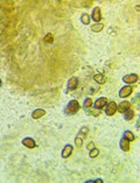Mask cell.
<instances>
[{
  "label": "cell",
  "instance_id": "obj_5",
  "mask_svg": "<svg viewBox=\"0 0 140 183\" xmlns=\"http://www.w3.org/2000/svg\"><path fill=\"white\" fill-rule=\"evenodd\" d=\"M139 79V76L137 73H128V75H125L123 77V82L126 83V84H133V83H137Z\"/></svg>",
  "mask_w": 140,
  "mask_h": 183
},
{
  "label": "cell",
  "instance_id": "obj_15",
  "mask_svg": "<svg viewBox=\"0 0 140 183\" xmlns=\"http://www.w3.org/2000/svg\"><path fill=\"white\" fill-rule=\"evenodd\" d=\"M93 81L96 83H98V84H104L105 82H106V78H105L102 73H98V75H95L93 76Z\"/></svg>",
  "mask_w": 140,
  "mask_h": 183
},
{
  "label": "cell",
  "instance_id": "obj_24",
  "mask_svg": "<svg viewBox=\"0 0 140 183\" xmlns=\"http://www.w3.org/2000/svg\"><path fill=\"white\" fill-rule=\"evenodd\" d=\"M2 85V82H1V79H0V86Z\"/></svg>",
  "mask_w": 140,
  "mask_h": 183
},
{
  "label": "cell",
  "instance_id": "obj_1",
  "mask_svg": "<svg viewBox=\"0 0 140 183\" xmlns=\"http://www.w3.org/2000/svg\"><path fill=\"white\" fill-rule=\"evenodd\" d=\"M78 111H80V103L77 100H70L64 109V113L72 116V114H76Z\"/></svg>",
  "mask_w": 140,
  "mask_h": 183
},
{
  "label": "cell",
  "instance_id": "obj_10",
  "mask_svg": "<svg viewBox=\"0 0 140 183\" xmlns=\"http://www.w3.org/2000/svg\"><path fill=\"white\" fill-rule=\"evenodd\" d=\"M72 149H74V147L71 146V145H66L64 148H63V150H62V153H61V155H62V158L63 159H67V158H69L70 155H71V153H72Z\"/></svg>",
  "mask_w": 140,
  "mask_h": 183
},
{
  "label": "cell",
  "instance_id": "obj_19",
  "mask_svg": "<svg viewBox=\"0 0 140 183\" xmlns=\"http://www.w3.org/2000/svg\"><path fill=\"white\" fill-rule=\"evenodd\" d=\"M43 41H45L46 43L51 44V43L54 42V35H53L51 33H48V34H46V36H45V39H43Z\"/></svg>",
  "mask_w": 140,
  "mask_h": 183
},
{
  "label": "cell",
  "instance_id": "obj_6",
  "mask_svg": "<svg viewBox=\"0 0 140 183\" xmlns=\"http://www.w3.org/2000/svg\"><path fill=\"white\" fill-rule=\"evenodd\" d=\"M107 102H109V100H107V98L101 97V98H98L96 102H93L92 105H93V107H95L96 110H102V109H104L105 106H106Z\"/></svg>",
  "mask_w": 140,
  "mask_h": 183
},
{
  "label": "cell",
  "instance_id": "obj_7",
  "mask_svg": "<svg viewBox=\"0 0 140 183\" xmlns=\"http://www.w3.org/2000/svg\"><path fill=\"white\" fill-rule=\"evenodd\" d=\"M132 92H133V87L131 85H125L119 90V97L126 98V97H128V96H131Z\"/></svg>",
  "mask_w": 140,
  "mask_h": 183
},
{
  "label": "cell",
  "instance_id": "obj_12",
  "mask_svg": "<svg viewBox=\"0 0 140 183\" xmlns=\"http://www.w3.org/2000/svg\"><path fill=\"white\" fill-rule=\"evenodd\" d=\"M45 114H46V111L43 110V109H36V110L33 111V113H32V118H33V119H40V118H42Z\"/></svg>",
  "mask_w": 140,
  "mask_h": 183
},
{
  "label": "cell",
  "instance_id": "obj_21",
  "mask_svg": "<svg viewBox=\"0 0 140 183\" xmlns=\"http://www.w3.org/2000/svg\"><path fill=\"white\" fill-rule=\"evenodd\" d=\"M98 154H99V149L98 148H92L91 150H90V153H89V158H97L98 156Z\"/></svg>",
  "mask_w": 140,
  "mask_h": 183
},
{
  "label": "cell",
  "instance_id": "obj_4",
  "mask_svg": "<svg viewBox=\"0 0 140 183\" xmlns=\"http://www.w3.org/2000/svg\"><path fill=\"white\" fill-rule=\"evenodd\" d=\"M80 84V79L77 77H71L68 83H67V92L69 91H75L77 89V86Z\"/></svg>",
  "mask_w": 140,
  "mask_h": 183
},
{
  "label": "cell",
  "instance_id": "obj_16",
  "mask_svg": "<svg viewBox=\"0 0 140 183\" xmlns=\"http://www.w3.org/2000/svg\"><path fill=\"white\" fill-rule=\"evenodd\" d=\"M103 28H104V24L98 22V24H95L92 27H91V30H92L93 33H99V32L103 30Z\"/></svg>",
  "mask_w": 140,
  "mask_h": 183
},
{
  "label": "cell",
  "instance_id": "obj_14",
  "mask_svg": "<svg viewBox=\"0 0 140 183\" xmlns=\"http://www.w3.org/2000/svg\"><path fill=\"white\" fill-rule=\"evenodd\" d=\"M123 114H124V119H125V120H127V122H130V120H132V119H133V117H134V111H133V109L128 107L127 110L125 111Z\"/></svg>",
  "mask_w": 140,
  "mask_h": 183
},
{
  "label": "cell",
  "instance_id": "obj_23",
  "mask_svg": "<svg viewBox=\"0 0 140 183\" xmlns=\"http://www.w3.org/2000/svg\"><path fill=\"white\" fill-rule=\"evenodd\" d=\"M92 5V1H85V2H83V6H86V7H90Z\"/></svg>",
  "mask_w": 140,
  "mask_h": 183
},
{
  "label": "cell",
  "instance_id": "obj_11",
  "mask_svg": "<svg viewBox=\"0 0 140 183\" xmlns=\"http://www.w3.org/2000/svg\"><path fill=\"white\" fill-rule=\"evenodd\" d=\"M22 145L25 147H27V148L33 149V148L36 147V142H35L34 139H32V138H25L22 140Z\"/></svg>",
  "mask_w": 140,
  "mask_h": 183
},
{
  "label": "cell",
  "instance_id": "obj_9",
  "mask_svg": "<svg viewBox=\"0 0 140 183\" xmlns=\"http://www.w3.org/2000/svg\"><path fill=\"white\" fill-rule=\"evenodd\" d=\"M128 107H131V103L127 102V100H124V102H121L119 105H117V112H119V113H124L125 111L127 110Z\"/></svg>",
  "mask_w": 140,
  "mask_h": 183
},
{
  "label": "cell",
  "instance_id": "obj_22",
  "mask_svg": "<svg viewBox=\"0 0 140 183\" xmlns=\"http://www.w3.org/2000/svg\"><path fill=\"white\" fill-rule=\"evenodd\" d=\"M86 148H88L89 150H91L92 148H95V144H93V142H89V144H88V146H86Z\"/></svg>",
  "mask_w": 140,
  "mask_h": 183
},
{
  "label": "cell",
  "instance_id": "obj_17",
  "mask_svg": "<svg viewBox=\"0 0 140 183\" xmlns=\"http://www.w3.org/2000/svg\"><path fill=\"white\" fill-rule=\"evenodd\" d=\"M123 138H125V139L128 140V141H133V140H136V135L133 134L131 131H125V132H124V135H123Z\"/></svg>",
  "mask_w": 140,
  "mask_h": 183
},
{
  "label": "cell",
  "instance_id": "obj_3",
  "mask_svg": "<svg viewBox=\"0 0 140 183\" xmlns=\"http://www.w3.org/2000/svg\"><path fill=\"white\" fill-rule=\"evenodd\" d=\"M105 109V114L106 116H113L115 113L117 112V104L112 100V102H107L106 106L104 107Z\"/></svg>",
  "mask_w": 140,
  "mask_h": 183
},
{
  "label": "cell",
  "instance_id": "obj_8",
  "mask_svg": "<svg viewBox=\"0 0 140 183\" xmlns=\"http://www.w3.org/2000/svg\"><path fill=\"white\" fill-rule=\"evenodd\" d=\"M91 19H92L96 24H98V22L103 19V18H102V12H101V7L96 6V7L93 8L92 14H91Z\"/></svg>",
  "mask_w": 140,
  "mask_h": 183
},
{
  "label": "cell",
  "instance_id": "obj_18",
  "mask_svg": "<svg viewBox=\"0 0 140 183\" xmlns=\"http://www.w3.org/2000/svg\"><path fill=\"white\" fill-rule=\"evenodd\" d=\"M92 99H91V98H85V99H84V103H83V107H84V109H90V107H91V106H92Z\"/></svg>",
  "mask_w": 140,
  "mask_h": 183
},
{
  "label": "cell",
  "instance_id": "obj_20",
  "mask_svg": "<svg viewBox=\"0 0 140 183\" xmlns=\"http://www.w3.org/2000/svg\"><path fill=\"white\" fill-rule=\"evenodd\" d=\"M81 21H82V24H90V16H89V14H86V13L82 14Z\"/></svg>",
  "mask_w": 140,
  "mask_h": 183
},
{
  "label": "cell",
  "instance_id": "obj_13",
  "mask_svg": "<svg viewBox=\"0 0 140 183\" xmlns=\"http://www.w3.org/2000/svg\"><path fill=\"white\" fill-rule=\"evenodd\" d=\"M119 146H120V148H121L124 152H128V150H130V141L126 140L125 138H121V139H120V142H119Z\"/></svg>",
  "mask_w": 140,
  "mask_h": 183
},
{
  "label": "cell",
  "instance_id": "obj_2",
  "mask_svg": "<svg viewBox=\"0 0 140 183\" xmlns=\"http://www.w3.org/2000/svg\"><path fill=\"white\" fill-rule=\"evenodd\" d=\"M88 133H89V128H88V127H82L80 133L77 134L76 139H75V145L78 147V148H81V147L83 146L84 138H85V135L88 134Z\"/></svg>",
  "mask_w": 140,
  "mask_h": 183
}]
</instances>
